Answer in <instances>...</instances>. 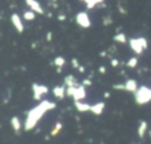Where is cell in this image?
Wrapping results in <instances>:
<instances>
[{
    "instance_id": "obj_1",
    "label": "cell",
    "mask_w": 151,
    "mask_h": 144,
    "mask_svg": "<svg viewBox=\"0 0 151 144\" xmlns=\"http://www.w3.org/2000/svg\"><path fill=\"white\" fill-rule=\"evenodd\" d=\"M55 107V103L48 99H42L35 106H33L26 114L25 122H24V129L26 131H31L35 127V125L40 122V119L44 117V114Z\"/></svg>"
},
{
    "instance_id": "obj_2",
    "label": "cell",
    "mask_w": 151,
    "mask_h": 144,
    "mask_svg": "<svg viewBox=\"0 0 151 144\" xmlns=\"http://www.w3.org/2000/svg\"><path fill=\"white\" fill-rule=\"evenodd\" d=\"M134 94V102L137 105H145L151 102V87L142 85L137 89Z\"/></svg>"
},
{
    "instance_id": "obj_3",
    "label": "cell",
    "mask_w": 151,
    "mask_h": 144,
    "mask_svg": "<svg viewBox=\"0 0 151 144\" xmlns=\"http://www.w3.org/2000/svg\"><path fill=\"white\" fill-rule=\"evenodd\" d=\"M129 46L136 54H143L144 51L147 48V40L143 37L138 38H131L129 39Z\"/></svg>"
},
{
    "instance_id": "obj_4",
    "label": "cell",
    "mask_w": 151,
    "mask_h": 144,
    "mask_svg": "<svg viewBox=\"0 0 151 144\" xmlns=\"http://www.w3.org/2000/svg\"><path fill=\"white\" fill-rule=\"evenodd\" d=\"M32 92H33V99L37 102H41L44 99V97L50 92V90L44 84L33 83L32 84Z\"/></svg>"
},
{
    "instance_id": "obj_5",
    "label": "cell",
    "mask_w": 151,
    "mask_h": 144,
    "mask_svg": "<svg viewBox=\"0 0 151 144\" xmlns=\"http://www.w3.org/2000/svg\"><path fill=\"white\" fill-rule=\"evenodd\" d=\"M76 22L83 27V28H88L91 27V19H90V15L87 14V12L85 11H80L76 14Z\"/></svg>"
},
{
    "instance_id": "obj_6",
    "label": "cell",
    "mask_w": 151,
    "mask_h": 144,
    "mask_svg": "<svg viewBox=\"0 0 151 144\" xmlns=\"http://www.w3.org/2000/svg\"><path fill=\"white\" fill-rule=\"evenodd\" d=\"M11 21L14 26V28L17 30L18 33H22L24 30H25V26H24V22H22V19L21 17L18 14V13H13L11 15Z\"/></svg>"
},
{
    "instance_id": "obj_7",
    "label": "cell",
    "mask_w": 151,
    "mask_h": 144,
    "mask_svg": "<svg viewBox=\"0 0 151 144\" xmlns=\"http://www.w3.org/2000/svg\"><path fill=\"white\" fill-rule=\"evenodd\" d=\"M85 98H86V87L83 84H79L74 89V93L72 96V99L74 102H78V100H83Z\"/></svg>"
},
{
    "instance_id": "obj_8",
    "label": "cell",
    "mask_w": 151,
    "mask_h": 144,
    "mask_svg": "<svg viewBox=\"0 0 151 144\" xmlns=\"http://www.w3.org/2000/svg\"><path fill=\"white\" fill-rule=\"evenodd\" d=\"M25 2H26V5L28 6V8L32 9L33 12H35V13H38V14H44V13H45L42 6L40 5V2H39L38 0H25Z\"/></svg>"
},
{
    "instance_id": "obj_9",
    "label": "cell",
    "mask_w": 151,
    "mask_h": 144,
    "mask_svg": "<svg viewBox=\"0 0 151 144\" xmlns=\"http://www.w3.org/2000/svg\"><path fill=\"white\" fill-rule=\"evenodd\" d=\"M52 93L57 99H64L66 96V86L65 85H57L52 89Z\"/></svg>"
},
{
    "instance_id": "obj_10",
    "label": "cell",
    "mask_w": 151,
    "mask_h": 144,
    "mask_svg": "<svg viewBox=\"0 0 151 144\" xmlns=\"http://www.w3.org/2000/svg\"><path fill=\"white\" fill-rule=\"evenodd\" d=\"M91 104L84 102V100H78V102H74V107L78 112H88L91 111Z\"/></svg>"
},
{
    "instance_id": "obj_11",
    "label": "cell",
    "mask_w": 151,
    "mask_h": 144,
    "mask_svg": "<svg viewBox=\"0 0 151 144\" xmlns=\"http://www.w3.org/2000/svg\"><path fill=\"white\" fill-rule=\"evenodd\" d=\"M124 85H125V91L131 92V93H134L137 91V89L139 87L138 86V83L134 79H127V80H125L124 81Z\"/></svg>"
},
{
    "instance_id": "obj_12",
    "label": "cell",
    "mask_w": 151,
    "mask_h": 144,
    "mask_svg": "<svg viewBox=\"0 0 151 144\" xmlns=\"http://www.w3.org/2000/svg\"><path fill=\"white\" fill-rule=\"evenodd\" d=\"M104 109H105V103L104 102H98V103H96V104H93L91 106V111L90 112H92L96 116H100L104 112Z\"/></svg>"
},
{
    "instance_id": "obj_13",
    "label": "cell",
    "mask_w": 151,
    "mask_h": 144,
    "mask_svg": "<svg viewBox=\"0 0 151 144\" xmlns=\"http://www.w3.org/2000/svg\"><path fill=\"white\" fill-rule=\"evenodd\" d=\"M11 125H12V129L14 130V132H15L17 135H19L20 131H21V127H22V124H21L19 117L13 116V117L11 118Z\"/></svg>"
},
{
    "instance_id": "obj_14",
    "label": "cell",
    "mask_w": 151,
    "mask_h": 144,
    "mask_svg": "<svg viewBox=\"0 0 151 144\" xmlns=\"http://www.w3.org/2000/svg\"><path fill=\"white\" fill-rule=\"evenodd\" d=\"M147 132V122L146 120H140L139 125L137 127V135L139 138H144Z\"/></svg>"
},
{
    "instance_id": "obj_15",
    "label": "cell",
    "mask_w": 151,
    "mask_h": 144,
    "mask_svg": "<svg viewBox=\"0 0 151 144\" xmlns=\"http://www.w3.org/2000/svg\"><path fill=\"white\" fill-rule=\"evenodd\" d=\"M64 85H65L66 87H72V86H78L79 84H78L77 78H76L73 74H67V76H65V78H64Z\"/></svg>"
},
{
    "instance_id": "obj_16",
    "label": "cell",
    "mask_w": 151,
    "mask_h": 144,
    "mask_svg": "<svg viewBox=\"0 0 151 144\" xmlns=\"http://www.w3.org/2000/svg\"><path fill=\"white\" fill-rule=\"evenodd\" d=\"M113 41H116L118 44H126L127 42V38H126L125 33L119 32V33H117V34L113 35Z\"/></svg>"
},
{
    "instance_id": "obj_17",
    "label": "cell",
    "mask_w": 151,
    "mask_h": 144,
    "mask_svg": "<svg viewBox=\"0 0 151 144\" xmlns=\"http://www.w3.org/2000/svg\"><path fill=\"white\" fill-rule=\"evenodd\" d=\"M61 129H63V123H61V122H57V123L53 125V127L51 129L50 135H51L52 137H55V136H58V135L60 133Z\"/></svg>"
},
{
    "instance_id": "obj_18",
    "label": "cell",
    "mask_w": 151,
    "mask_h": 144,
    "mask_svg": "<svg viewBox=\"0 0 151 144\" xmlns=\"http://www.w3.org/2000/svg\"><path fill=\"white\" fill-rule=\"evenodd\" d=\"M53 63H54V65H55V67H57V68H60V70H61V68L65 66L66 60H65V58H64V57L58 55V57H55V58H54Z\"/></svg>"
},
{
    "instance_id": "obj_19",
    "label": "cell",
    "mask_w": 151,
    "mask_h": 144,
    "mask_svg": "<svg viewBox=\"0 0 151 144\" xmlns=\"http://www.w3.org/2000/svg\"><path fill=\"white\" fill-rule=\"evenodd\" d=\"M35 12H33L32 9H28V11H25L24 12V14H22V18L25 19V20H27V21H32V20H34L35 19Z\"/></svg>"
},
{
    "instance_id": "obj_20",
    "label": "cell",
    "mask_w": 151,
    "mask_h": 144,
    "mask_svg": "<svg viewBox=\"0 0 151 144\" xmlns=\"http://www.w3.org/2000/svg\"><path fill=\"white\" fill-rule=\"evenodd\" d=\"M103 2H104V0H87V2L85 5H86L87 9H92V8L97 7L98 5H101Z\"/></svg>"
},
{
    "instance_id": "obj_21",
    "label": "cell",
    "mask_w": 151,
    "mask_h": 144,
    "mask_svg": "<svg viewBox=\"0 0 151 144\" xmlns=\"http://www.w3.org/2000/svg\"><path fill=\"white\" fill-rule=\"evenodd\" d=\"M138 65V58L137 57H131L127 61H126V66L130 68H134Z\"/></svg>"
},
{
    "instance_id": "obj_22",
    "label": "cell",
    "mask_w": 151,
    "mask_h": 144,
    "mask_svg": "<svg viewBox=\"0 0 151 144\" xmlns=\"http://www.w3.org/2000/svg\"><path fill=\"white\" fill-rule=\"evenodd\" d=\"M112 24V18H111V15H105L104 18H103V25L104 26H109V25H111Z\"/></svg>"
},
{
    "instance_id": "obj_23",
    "label": "cell",
    "mask_w": 151,
    "mask_h": 144,
    "mask_svg": "<svg viewBox=\"0 0 151 144\" xmlns=\"http://www.w3.org/2000/svg\"><path fill=\"white\" fill-rule=\"evenodd\" d=\"M112 87H113V90H117V91H125V85H124V83L113 84Z\"/></svg>"
},
{
    "instance_id": "obj_24",
    "label": "cell",
    "mask_w": 151,
    "mask_h": 144,
    "mask_svg": "<svg viewBox=\"0 0 151 144\" xmlns=\"http://www.w3.org/2000/svg\"><path fill=\"white\" fill-rule=\"evenodd\" d=\"M71 64H72V67H73V68H77V70H78V67L80 66L78 59H76V58H73V59L71 60Z\"/></svg>"
},
{
    "instance_id": "obj_25",
    "label": "cell",
    "mask_w": 151,
    "mask_h": 144,
    "mask_svg": "<svg viewBox=\"0 0 151 144\" xmlns=\"http://www.w3.org/2000/svg\"><path fill=\"white\" fill-rule=\"evenodd\" d=\"M81 84H83L85 87H87V86H91V85H92V81H91L90 78H85V79L81 81Z\"/></svg>"
},
{
    "instance_id": "obj_26",
    "label": "cell",
    "mask_w": 151,
    "mask_h": 144,
    "mask_svg": "<svg viewBox=\"0 0 151 144\" xmlns=\"http://www.w3.org/2000/svg\"><path fill=\"white\" fill-rule=\"evenodd\" d=\"M118 65H119V60H118V59H116V58H112V59H111V66L117 67Z\"/></svg>"
},
{
    "instance_id": "obj_27",
    "label": "cell",
    "mask_w": 151,
    "mask_h": 144,
    "mask_svg": "<svg viewBox=\"0 0 151 144\" xmlns=\"http://www.w3.org/2000/svg\"><path fill=\"white\" fill-rule=\"evenodd\" d=\"M57 18H58V20H59V21H64V20H66V15H65V14H63V13H60Z\"/></svg>"
},
{
    "instance_id": "obj_28",
    "label": "cell",
    "mask_w": 151,
    "mask_h": 144,
    "mask_svg": "<svg viewBox=\"0 0 151 144\" xmlns=\"http://www.w3.org/2000/svg\"><path fill=\"white\" fill-rule=\"evenodd\" d=\"M46 40H47V41H51V40H52V32H47V34H46Z\"/></svg>"
},
{
    "instance_id": "obj_29",
    "label": "cell",
    "mask_w": 151,
    "mask_h": 144,
    "mask_svg": "<svg viewBox=\"0 0 151 144\" xmlns=\"http://www.w3.org/2000/svg\"><path fill=\"white\" fill-rule=\"evenodd\" d=\"M98 71H99L101 74H104V73L106 72V67H105V66H100V67L98 68Z\"/></svg>"
},
{
    "instance_id": "obj_30",
    "label": "cell",
    "mask_w": 151,
    "mask_h": 144,
    "mask_svg": "<svg viewBox=\"0 0 151 144\" xmlns=\"http://www.w3.org/2000/svg\"><path fill=\"white\" fill-rule=\"evenodd\" d=\"M78 71H79L80 73H84V72H85V67H84L83 65H80V66L78 67Z\"/></svg>"
},
{
    "instance_id": "obj_31",
    "label": "cell",
    "mask_w": 151,
    "mask_h": 144,
    "mask_svg": "<svg viewBox=\"0 0 151 144\" xmlns=\"http://www.w3.org/2000/svg\"><path fill=\"white\" fill-rule=\"evenodd\" d=\"M104 97H105V98H109V97H110V92H105V93H104Z\"/></svg>"
},
{
    "instance_id": "obj_32",
    "label": "cell",
    "mask_w": 151,
    "mask_h": 144,
    "mask_svg": "<svg viewBox=\"0 0 151 144\" xmlns=\"http://www.w3.org/2000/svg\"><path fill=\"white\" fill-rule=\"evenodd\" d=\"M106 55V52H100V57H105Z\"/></svg>"
},
{
    "instance_id": "obj_33",
    "label": "cell",
    "mask_w": 151,
    "mask_h": 144,
    "mask_svg": "<svg viewBox=\"0 0 151 144\" xmlns=\"http://www.w3.org/2000/svg\"><path fill=\"white\" fill-rule=\"evenodd\" d=\"M80 1H81V2H84V4H86V2H87V0H80Z\"/></svg>"
},
{
    "instance_id": "obj_34",
    "label": "cell",
    "mask_w": 151,
    "mask_h": 144,
    "mask_svg": "<svg viewBox=\"0 0 151 144\" xmlns=\"http://www.w3.org/2000/svg\"><path fill=\"white\" fill-rule=\"evenodd\" d=\"M149 136H150V138H151V130H149Z\"/></svg>"
},
{
    "instance_id": "obj_35",
    "label": "cell",
    "mask_w": 151,
    "mask_h": 144,
    "mask_svg": "<svg viewBox=\"0 0 151 144\" xmlns=\"http://www.w3.org/2000/svg\"><path fill=\"white\" fill-rule=\"evenodd\" d=\"M51 1H53V2H55V1H57V0H51Z\"/></svg>"
},
{
    "instance_id": "obj_36",
    "label": "cell",
    "mask_w": 151,
    "mask_h": 144,
    "mask_svg": "<svg viewBox=\"0 0 151 144\" xmlns=\"http://www.w3.org/2000/svg\"><path fill=\"white\" fill-rule=\"evenodd\" d=\"M0 18H1V17H0Z\"/></svg>"
}]
</instances>
